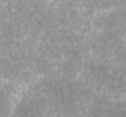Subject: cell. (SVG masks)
I'll return each mask as SVG.
<instances>
[{
    "instance_id": "obj_2",
    "label": "cell",
    "mask_w": 126,
    "mask_h": 117,
    "mask_svg": "<svg viewBox=\"0 0 126 117\" xmlns=\"http://www.w3.org/2000/svg\"><path fill=\"white\" fill-rule=\"evenodd\" d=\"M76 1L93 10H107L114 4V0H76Z\"/></svg>"
},
{
    "instance_id": "obj_1",
    "label": "cell",
    "mask_w": 126,
    "mask_h": 117,
    "mask_svg": "<svg viewBox=\"0 0 126 117\" xmlns=\"http://www.w3.org/2000/svg\"><path fill=\"white\" fill-rule=\"evenodd\" d=\"M85 75L91 85L111 97L126 95V67L109 61L91 60L85 66Z\"/></svg>"
},
{
    "instance_id": "obj_3",
    "label": "cell",
    "mask_w": 126,
    "mask_h": 117,
    "mask_svg": "<svg viewBox=\"0 0 126 117\" xmlns=\"http://www.w3.org/2000/svg\"><path fill=\"white\" fill-rule=\"evenodd\" d=\"M125 47H126V34H125Z\"/></svg>"
}]
</instances>
